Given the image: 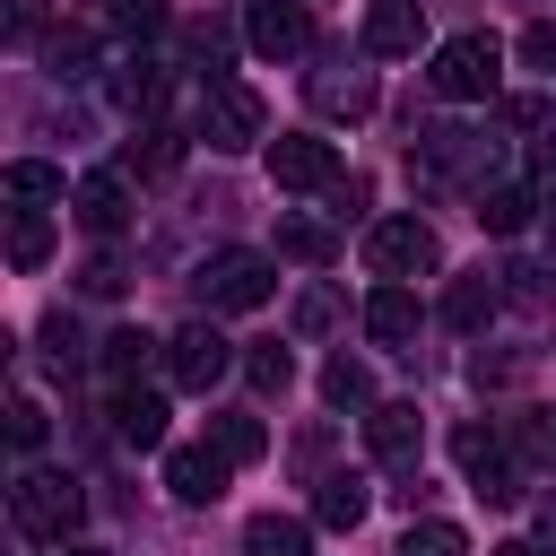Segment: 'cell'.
<instances>
[{"mask_svg": "<svg viewBox=\"0 0 556 556\" xmlns=\"http://www.w3.org/2000/svg\"><path fill=\"white\" fill-rule=\"evenodd\" d=\"M243 35H252L261 61H295V52H313V17H304V0H252V9H243Z\"/></svg>", "mask_w": 556, "mask_h": 556, "instance_id": "cell-9", "label": "cell"}, {"mask_svg": "<svg viewBox=\"0 0 556 556\" xmlns=\"http://www.w3.org/2000/svg\"><path fill=\"white\" fill-rule=\"evenodd\" d=\"M243 374H252V382H261V391H287V382H295V356H287V348H278V339H261V348H252V356H243Z\"/></svg>", "mask_w": 556, "mask_h": 556, "instance_id": "cell-29", "label": "cell"}, {"mask_svg": "<svg viewBox=\"0 0 556 556\" xmlns=\"http://www.w3.org/2000/svg\"><path fill=\"white\" fill-rule=\"evenodd\" d=\"M226 365H235V348L208 330V313L165 339V382H174V391H208V382H226Z\"/></svg>", "mask_w": 556, "mask_h": 556, "instance_id": "cell-7", "label": "cell"}, {"mask_svg": "<svg viewBox=\"0 0 556 556\" xmlns=\"http://www.w3.org/2000/svg\"><path fill=\"white\" fill-rule=\"evenodd\" d=\"M148 365H165V339H148V330H113V339H104V374L139 382Z\"/></svg>", "mask_w": 556, "mask_h": 556, "instance_id": "cell-22", "label": "cell"}, {"mask_svg": "<svg viewBox=\"0 0 556 556\" xmlns=\"http://www.w3.org/2000/svg\"><path fill=\"white\" fill-rule=\"evenodd\" d=\"M321 400H330V408H374V374H365L356 356H330V365H321Z\"/></svg>", "mask_w": 556, "mask_h": 556, "instance_id": "cell-25", "label": "cell"}, {"mask_svg": "<svg viewBox=\"0 0 556 556\" xmlns=\"http://www.w3.org/2000/svg\"><path fill=\"white\" fill-rule=\"evenodd\" d=\"M426 78H434V96L478 104V96H495V78H504V43H495V35H452Z\"/></svg>", "mask_w": 556, "mask_h": 556, "instance_id": "cell-4", "label": "cell"}, {"mask_svg": "<svg viewBox=\"0 0 556 556\" xmlns=\"http://www.w3.org/2000/svg\"><path fill=\"white\" fill-rule=\"evenodd\" d=\"M70 556H104V547H70Z\"/></svg>", "mask_w": 556, "mask_h": 556, "instance_id": "cell-44", "label": "cell"}, {"mask_svg": "<svg viewBox=\"0 0 556 556\" xmlns=\"http://www.w3.org/2000/svg\"><path fill=\"white\" fill-rule=\"evenodd\" d=\"M365 261H374V278L408 287V278H426V269L443 261V243H434L426 217H374V226H365Z\"/></svg>", "mask_w": 556, "mask_h": 556, "instance_id": "cell-2", "label": "cell"}, {"mask_svg": "<svg viewBox=\"0 0 556 556\" xmlns=\"http://www.w3.org/2000/svg\"><path fill=\"white\" fill-rule=\"evenodd\" d=\"M243 556H313V530L295 513H252L243 521Z\"/></svg>", "mask_w": 556, "mask_h": 556, "instance_id": "cell-19", "label": "cell"}, {"mask_svg": "<svg viewBox=\"0 0 556 556\" xmlns=\"http://www.w3.org/2000/svg\"><path fill=\"white\" fill-rule=\"evenodd\" d=\"M417 443H426V417H417L408 400H374V408H365V452H374V460H400V469H408Z\"/></svg>", "mask_w": 556, "mask_h": 556, "instance_id": "cell-10", "label": "cell"}, {"mask_svg": "<svg viewBox=\"0 0 556 556\" xmlns=\"http://www.w3.org/2000/svg\"><path fill=\"white\" fill-rule=\"evenodd\" d=\"M539 556H556V504H547V547H539Z\"/></svg>", "mask_w": 556, "mask_h": 556, "instance_id": "cell-42", "label": "cell"}, {"mask_svg": "<svg viewBox=\"0 0 556 556\" xmlns=\"http://www.w3.org/2000/svg\"><path fill=\"white\" fill-rule=\"evenodd\" d=\"M122 165H130V174H174V165H182V139L148 122V130H139V139L122 148Z\"/></svg>", "mask_w": 556, "mask_h": 556, "instance_id": "cell-26", "label": "cell"}, {"mask_svg": "<svg viewBox=\"0 0 556 556\" xmlns=\"http://www.w3.org/2000/svg\"><path fill=\"white\" fill-rule=\"evenodd\" d=\"M269 182H278V191H339L348 174H339V148H330V139L278 130V139H269Z\"/></svg>", "mask_w": 556, "mask_h": 556, "instance_id": "cell-6", "label": "cell"}, {"mask_svg": "<svg viewBox=\"0 0 556 556\" xmlns=\"http://www.w3.org/2000/svg\"><path fill=\"white\" fill-rule=\"evenodd\" d=\"M9 261H17V269H43V261H52V217H43V208H17V217H9Z\"/></svg>", "mask_w": 556, "mask_h": 556, "instance_id": "cell-24", "label": "cell"}, {"mask_svg": "<svg viewBox=\"0 0 556 556\" xmlns=\"http://www.w3.org/2000/svg\"><path fill=\"white\" fill-rule=\"evenodd\" d=\"M122 26H130V35H156L165 9H156V0H122Z\"/></svg>", "mask_w": 556, "mask_h": 556, "instance_id": "cell-38", "label": "cell"}, {"mask_svg": "<svg viewBox=\"0 0 556 556\" xmlns=\"http://www.w3.org/2000/svg\"><path fill=\"white\" fill-rule=\"evenodd\" d=\"M504 122H513V130H539V122H547V104H539V96H513V104H504Z\"/></svg>", "mask_w": 556, "mask_h": 556, "instance_id": "cell-39", "label": "cell"}, {"mask_svg": "<svg viewBox=\"0 0 556 556\" xmlns=\"http://www.w3.org/2000/svg\"><path fill=\"white\" fill-rule=\"evenodd\" d=\"M330 321H339V295H330V287H304V295H295V330H304V339H321Z\"/></svg>", "mask_w": 556, "mask_h": 556, "instance_id": "cell-33", "label": "cell"}, {"mask_svg": "<svg viewBox=\"0 0 556 556\" xmlns=\"http://www.w3.org/2000/svg\"><path fill=\"white\" fill-rule=\"evenodd\" d=\"M365 339H374V348H408V339H417V295L382 278V287L365 295Z\"/></svg>", "mask_w": 556, "mask_h": 556, "instance_id": "cell-15", "label": "cell"}, {"mask_svg": "<svg viewBox=\"0 0 556 556\" xmlns=\"http://www.w3.org/2000/svg\"><path fill=\"white\" fill-rule=\"evenodd\" d=\"M486 556H539V547H521V539H513V547H486Z\"/></svg>", "mask_w": 556, "mask_h": 556, "instance_id": "cell-41", "label": "cell"}, {"mask_svg": "<svg viewBox=\"0 0 556 556\" xmlns=\"http://www.w3.org/2000/svg\"><path fill=\"white\" fill-rule=\"evenodd\" d=\"M365 504H374V486H365L356 469H330V478H321V495H313V521L356 530V521H365Z\"/></svg>", "mask_w": 556, "mask_h": 556, "instance_id": "cell-18", "label": "cell"}, {"mask_svg": "<svg viewBox=\"0 0 556 556\" xmlns=\"http://www.w3.org/2000/svg\"><path fill=\"white\" fill-rule=\"evenodd\" d=\"M547 243H556V208H547Z\"/></svg>", "mask_w": 556, "mask_h": 556, "instance_id": "cell-43", "label": "cell"}, {"mask_svg": "<svg viewBox=\"0 0 556 556\" xmlns=\"http://www.w3.org/2000/svg\"><path fill=\"white\" fill-rule=\"evenodd\" d=\"M70 217H78L87 235H122V226H130V182H122V174H87V182L70 191Z\"/></svg>", "mask_w": 556, "mask_h": 556, "instance_id": "cell-12", "label": "cell"}, {"mask_svg": "<svg viewBox=\"0 0 556 556\" xmlns=\"http://www.w3.org/2000/svg\"><path fill=\"white\" fill-rule=\"evenodd\" d=\"M78 295H122V261H113V252H96V261L78 269Z\"/></svg>", "mask_w": 556, "mask_h": 556, "instance_id": "cell-34", "label": "cell"}, {"mask_svg": "<svg viewBox=\"0 0 556 556\" xmlns=\"http://www.w3.org/2000/svg\"><path fill=\"white\" fill-rule=\"evenodd\" d=\"M191 287H200V313H252V304H269L278 269H269L261 252H208Z\"/></svg>", "mask_w": 556, "mask_h": 556, "instance_id": "cell-3", "label": "cell"}, {"mask_svg": "<svg viewBox=\"0 0 556 556\" xmlns=\"http://www.w3.org/2000/svg\"><path fill=\"white\" fill-rule=\"evenodd\" d=\"M417 35H426V9L417 0H365V52L400 61V52H417Z\"/></svg>", "mask_w": 556, "mask_h": 556, "instance_id": "cell-13", "label": "cell"}, {"mask_svg": "<svg viewBox=\"0 0 556 556\" xmlns=\"http://www.w3.org/2000/svg\"><path fill=\"white\" fill-rule=\"evenodd\" d=\"M156 87H165V78H156V61H130V70L113 78V96H122L130 113H148V104H156Z\"/></svg>", "mask_w": 556, "mask_h": 556, "instance_id": "cell-32", "label": "cell"}, {"mask_svg": "<svg viewBox=\"0 0 556 556\" xmlns=\"http://www.w3.org/2000/svg\"><path fill=\"white\" fill-rule=\"evenodd\" d=\"M0 191H9V200H17V208H43V200H70V191H78V182H70V174H61V165H43V156H17V165H9V174H0Z\"/></svg>", "mask_w": 556, "mask_h": 556, "instance_id": "cell-17", "label": "cell"}, {"mask_svg": "<svg viewBox=\"0 0 556 556\" xmlns=\"http://www.w3.org/2000/svg\"><path fill=\"white\" fill-rule=\"evenodd\" d=\"M43 348H52V365H61V374L78 365V330H70V313H52V321H43Z\"/></svg>", "mask_w": 556, "mask_h": 556, "instance_id": "cell-35", "label": "cell"}, {"mask_svg": "<svg viewBox=\"0 0 556 556\" xmlns=\"http://www.w3.org/2000/svg\"><path fill=\"white\" fill-rule=\"evenodd\" d=\"M278 252L304 261V269H330V261H339V226H321V217H278Z\"/></svg>", "mask_w": 556, "mask_h": 556, "instance_id": "cell-20", "label": "cell"}, {"mask_svg": "<svg viewBox=\"0 0 556 556\" xmlns=\"http://www.w3.org/2000/svg\"><path fill=\"white\" fill-rule=\"evenodd\" d=\"M521 61H530V70H547V78H556V26H530V35H521Z\"/></svg>", "mask_w": 556, "mask_h": 556, "instance_id": "cell-37", "label": "cell"}, {"mask_svg": "<svg viewBox=\"0 0 556 556\" xmlns=\"http://www.w3.org/2000/svg\"><path fill=\"white\" fill-rule=\"evenodd\" d=\"M226 469H235V460H226L217 443H182V452H165V486H174L182 504H217V495H226Z\"/></svg>", "mask_w": 556, "mask_h": 556, "instance_id": "cell-11", "label": "cell"}, {"mask_svg": "<svg viewBox=\"0 0 556 556\" xmlns=\"http://www.w3.org/2000/svg\"><path fill=\"white\" fill-rule=\"evenodd\" d=\"M539 182H547V191H556V139H547V148H539Z\"/></svg>", "mask_w": 556, "mask_h": 556, "instance_id": "cell-40", "label": "cell"}, {"mask_svg": "<svg viewBox=\"0 0 556 556\" xmlns=\"http://www.w3.org/2000/svg\"><path fill=\"white\" fill-rule=\"evenodd\" d=\"M9 443H17V452H35V443H43V408H35V400H17V408H9Z\"/></svg>", "mask_w": 556, "mask_h": 556, "instance_id": "cell-36", "label": "cell"}, {"mask_svg": "<svg viewBox=\"0 0 556 556\" xmlns=\"http://www.w3.org/2000/svg\"><path fill=\"white\" fill-rule=\"evenodd\" d=\"M469 495H478V504H521V469L495 452L486 469H469Z\"/></svg>", "mask_w": 556, "mask_h": 556, "instance_id": "cell-27", "label": "cell"}, {"mask_svg": "<svg viewBox=\"0 0 556 556\" xmlns=\"http://www.w3.org/2000/svg\"><path fill=\"white\" fill-rule=\"evenodd\" d=\"M452 452H460V469H486V460L504 452V426H486V417H469V426L452 434Z\"/></svg>", "mask_w": 556, "mask_h": 556, "instance_id": "cell-30", "label": "cell"}, {"mask_svg": "<svg viewBox=\"0 0 556 556\" xmlns=\"http://www.w3.org/2000/svg\"><path fill=\"white\" fill-rule=\"evenodd\" d=\"M304 96H313V113H330V122H365V113H374V70H356L348 52H321L313 78H304Z\"/></svg>", "mask_w": 556, "mask_h": 556, "instance_id": "cell-8", "label": "cell"}, {"mask_svg": "<svg viewBox=\"0 0 556 556\" xmlns=\"http://www.w3.org/2000/svg\"><path fill=\"white\" fill-rule=\"evenodd\" d=\"M200 139H208V148H226V156H235V148H252V139H261V96H252L243 78H226V70H217V78L200 87Z\"/></svg>", "mask_w": 556, "mask_h": 556, "instance_id": "cell-5", "label": "cell"}, {"mask_svg": "<svg viewBox=\"0 0 556 556\" xmlns=\"http://www.w3.org/2000/svg\"><path fill=\"white\" fill-rule=\"evenodd\" d=\"M113 434L139 443V452H156V443H165V400L139 391V382H122V400H113Z\"/></svg>", "mask_w": 556, "mask_h": 556, "instance_id": "cell-16", "label": "cell"}, {"mask_svg": "<svg viewBox=\"0 0 556 556\" xmlns=\"http://www.w3.org/2000/svg\"><path fill=\"white\" fill-rule=\"evenodd\" d=\"M513 443H521L539 469H556V417H539V408H530V417H513Z\"/></svg>", "mask_w": 556, "mask_h": 556, "instance_id": "cell-31", "label": "cell"}, {"mask_svg": "<svg viewBox=\"0 0 556 556\" xmlns=\"http://www.w3.org/2000/svg\"><path fill=\"white\" fill-rule=\"evenodd\" d=\"M208 443H217V452H226V460L243 469V460H261V452H269V426L235 408V417H208Z\"/></svg>", "mask_w": 556, "mask_h": 556, "instance_id": "cell-23", "label": "cell"}, {"mask_svg": "<svg viewBox=\"0 0 556 556\" xmlns=\"http://www.w3.org/2000/svg\"><path fill=\"white\" fill-rule=\"evenodd\" d=\"M400 556H469V539H460L452 521H408V539H400Z\"/></svg>", "mask_w": 556, "mask_h": 556, "instance_id": "cell-28", "label": "cell"}, {"mask_svg": "<svg viewBox=\"0 0 556 556\" xmlns=\"http://www.w3.org/2000/svg\"><path fill=\"white\" fill-rule=\"evenodd\" d=\"M495 304H504V269H460V278L443 287V321H452V330H478Z\"/></svg>", "mask_w": 556, "mask_h": 556, "instance_id": "cell-14", "label": "cell"}, {"mask_svg": "<svg viewBox=\"0 0 556 556\" xmlns=\"http://www.w3.org/2000/svg\"><path fill=\"white\" fill-rule=\"evenodd\" d=\"M9 513H17L26 539H70L78 513H87V495H78V478H61V469H26V478L9 486Z\"/></svg>", "mask_w": 556, "mask_h": 556, "instance_id": "cell-1", "label": "cell"}, {"mask_svg": "<svg viewBox=\"0 0 556 556\" xmlns=\"http://www.w3.org/2000/svg\"><path fill=\"white\" fill-rule=\"evenodd\" d=\"M530 217H539V200H530L521 182H495V191H478V226H486V235H521Z\"/></svg>", "mask_w": 556, "mask_h": 556, "instance_id": "cell-21", "label": "cell"}]
</instances>
